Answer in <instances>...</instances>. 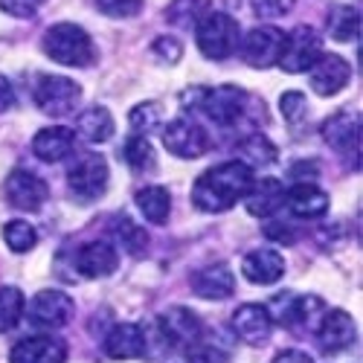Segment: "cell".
<instances>
[{
	"label": "cell",
	"mask_w": 363,
	"mask_h": 363,
	"mask_svg": "<svg viewBox=\"0 0 363 363\" xmlns=\"http://www.w3.org/2000/svg\"><path fill=\"white\" fill-rule=\"evenodd\" d=\"M354 335H357L354 320L346 311H340V308L325 311V317H323V323L317 328V337H320L325 352H343V349H349L354 343Z\"/></svg>",
	"instance_id": "obj_22"
},
{
	"label": "cell",
	"mask_w": 363,
	"mask_h": 363,
	"mask_svg": "<svg viewBox=\"0 0 363 363\" xmlns=\"http://www.w3.org/2000/svg\"><path fill=\"white\" fill-rule=\"evenodd\" d=\"M296 0H253V12L264 21H277L294 9Z\"/></svg>",
	"instance_id": "obj_37"
},
{
	"label": "cell",
	"mask_w": 363,
	"mask_h": 363,
	"mask_svg": "<svg viewBox=\"0 0 363 363\" xmlns=\"http://www.w3.org/2000/svg\"><path fill=\"white\" fill-rule=\"evenodd\" d=\"M44 52L62 67H87L96 58V47L82 26L55 23L44 35Z\"/></svg>",
	"instance_id": "obj_2"
},
{
	"label": "cell",
	"mask_w": 363,
	"mask_h": 363,
	"mask_svg": "<svg viewBox=\"0 0 363 363\" xmlns=\"http://www.w3.org/2000/svg\"><path fill=\"white\" fill-rule=\"evenodd\" d=\"M47 0H0V12L12 18H33Z\"/></svg>",
	"instance_id": "obj_39"
},
{
	"label": "cell",
	"mask_w": 363,
	"mask_h": 363,
	"mask_svg": "<svg viewBox=\"0 0 363 363\" xmlns=\"http://www.w3.org/2000/svg\"><path fill=\"white\" fill-rule=\"evenodd\" d=\"M270 363H314V360H311V354L299 352V349H285V352H279Z\"/></svg>",
	"instance_id": "obj_43"
},
{
	"label": "cell",
	"mask_w": 363,
	"mask_h": 363,
	"mask_svg": "<svg viewBox=\"0 0 363 363\" xmlns=\"http://www.w3.org/2000/svg\"><path fill=\"white\" fill-rule=\"evenodd\" d=\"M177 363H221V354H218L213 346L195 343V346H189V349L180 352Z\"/></svg>",
	"instance_id": "obj_40"
},
{
	"label": "cell",
	"mask_w": 363,
	"mask_h": 363,
	"mask_svg": "<svg viewBox=\"0 0 363 363\" xmlns=\"http://www.w3.org/2000/svg\"><path fill=\"white\" fill-rule=\"evenodd\" d=\"M123 157H125V163H128L134 172H151V169L157 166V151H155V145L148 143V137H140V134H134V137L125 140Z\"/></svg>",
	"instance_id": "obj_29"
},
{
	"label": "cell",
	"mask_w": 363,
	"mask_h": 363,
	"mask_svg": "<svg viewBox=\"0 0 363 363\" xmlns=\"http://www.w3.org/2000/svg\"><path fill=\"white\" fill-rule=\"evenodd\" d=\"M241 274H245V279H250L253 285H274L282 279L285 274V262L277 250H253L245 256V262H241Z\"/></svg>",
	"instance_id": "obj_23"
},
{
	"label": "cell",
	"mask_w": 363,
	"mask_h": 363,
	"mask_svg": "<svg viewBox=\"0 0 363 363\" xmlns=\"http://www.w3.org/2000/svg\"><path fill=\"white\" fill-rule=\"evenodd\" d=\"M195 41L203 58L224 62L238 47V23L224 12H209L195 23Z\"/></svg>",
	"instance_id": "obj_3"
},
{
	"label": "cell",
	"mask_w": 363,
	"mask_h": 363,
	"mask_svg": "<svg viewBox=\"0 0 363 363\" xmlns=\"http://www.w3.org/2000/svg\"><path fill=\"white\" fill-rule=\"evenodd\" d=\"M325 302L320 299V296H296L291 306L285 308V325H291V328H299V331H314L317 335V328H320V323H323V317H325Z\"/></svg>",
	"instance_id": "obj_24"
},
{
	"label": "cell",
	"mask_w": 363,
	"mask_h": 363,
	"mask_svg": "<svg viewBox=\"0 0 363 363\" xmlns=\"http://www.w3.org/2000/svg\"><path fill=\"white\" fill-rule=\"evenodd\" d=\"M12 102H15V90H12V84H9L6 76H0V113L9 111Z\"/></svg>",
	"instance_id": "obj_44"
},
{
	"label": "cell",
	"mask_w": 363,
	"mask_h": 363,
	"mask_svg": "<svg viewBox=\"0 0 363 363\" xmlns=\"http://www.w3.org/2000/svg\"><path fill=\"white\" fill-rule=\"evenodd\" d=\"M163 145H166V151H172L174 157L195 160V157L206 155L209 134L203 131L201 123H195V119L177 116V119H172V123H166V128H163Z\"/></svg>",
	"instance_id": "obj_7"
},
{
	"label": "cell",
	"mask_w": 363,
	"mask_h": 363,
	"mask_svg": "<svg viewBox=\"0 0 363 363\" xmlns=\"http://www.w3.org/2000/svg\"><path fill=\"white\" fill-rule=\"evenodd\" d=\"M76 134L87 143H105L113 137V116L108 108L102 105H94V108H87L79 113L76 119Z\"/></svg>",
	"instance_id": "obj_26"
},
{
	"label": "cell",
	"mask_w": 363,
	"mask_h": 363,
	"mask_svg": "<svg viewBox=\"0 0 363 363\" xmlns=\"http://www.w3.org/2000/svg\"><path fill=\"white\" fill-rule=\"evenodd\" d=\"M105 354L113 360H137L145 354V331L134 323H119L105 337Z\"/></svg>",
	"instance_id": "obj_19"
},
{
	"label": "cell",
	"mask_w": 363,
	"mask_h": 363,
	"mask_svg": "<svg viewBox=\"0 0 363 363\" xmlns=\"http://www.w3.org/2000/svg\"><path fill=\"white\" fill-rule=\"evenodd\" d=\"M209 0H174L169 9V21L172 23H198L203 15H209L213 9H206Z\"/></svg>",
	"instance_id": "obj_35"
},
{
	"label": "cell",
	"mask_w": 363,
	"mask_h": 363,
	"mask_svg": "<svg viewBox=\"0 0 363 363\" xmlns=\"http://www.w3.org/2000/svg\"><path fill=\"white\" fill-rule=\"evenodd\" d=\"M157 325H160V337L166 340V346L180 349V352L201 343V335H203V325H201L198 314L189 308H180V306L160 314Z\"/></svg>",
	"instance_id": "obj_11"
},
{
	"label": "cell",
	"mask_w": 363,
	"mask_h": 363,
	"mask_svg": "<svg viewBox=\"0 0 363 363\" xmlns=\"http://www.w3.org/2000/svg\"><path fill=\"white\" fill-rule=\"evenodd\" d=\"M82 99V87L79 82L67 76H47L35 87V105L47 116H67Z\"/></svg>",
	"instance_id": "obj_9"
},
{
	"label": "cell",
	"mask_w": 363,
	"mask_h": 363,
	"mask_svg": "<svg viewBox=\"0 0 363 363\" xmlns=\"http://www.w3.org/2000/svg\"><path fill=\"white\" fill-rule=\"evenodd\" d=\"M137 206L145 221L151 224H166L172 213V195L163 186H143L137 192Z\"/></svg>",
	"instance_id": "obj_27"
},
{
	"label": "cell",
	"mask_w": 363,
	"mask_h": 363,
	"mask_svg": "<svg viewBox=\"0 0 363 363\" xmlns=\"http://www.w3.org/2000/svg\"><path fill=\"white\" fill-rule=\"evenodd\" d=\"M70 192L79 201H96L108 189V163L102 155H84L67 172Z\"/></svg>",
	"instance_id": "obj_8"
},
{
	"label": "cell",
	"mask_w": 363,
	"mask_h": 363,
	"mask_svg": "<svg viewBox=\"0 0 363 363\" xmlns=\"http://www.w3.org/2000/svg\"><path fill=\"white\" fill-rule=\"evenodd\" d=\"M323 140L335 148V151H349V148H357L360 143V125L357 119L349 116V113H335L331 119L323 123Z\"/></svg>",
	"instance_id": "obj_25"
},
{
	"label": "cell",
	"mask_w": 363,
	"mask_h": 363,
	"mask_svg": "<svg viewBox=\"0 0 363 363\" xmlns=\"http://www.w3.org/2000/svg\"><path fill=\"white\" fill-rule=\"evenodd\" d=\"M282 44H285V29H279L274 23L253 26L245 35V41H241V58L256 70L274 67V65H279Z\"/></svg>",
	"instance_id": "obj_5"
},
{
	"label": "cell",
	"mask_w": 363,
	"mask_h": 363,
	"mask_svg": "<svg viewBox=\"0 0 363 363\" xmlns=\"http://www.w3.org/2000/svg\"><path fill=\"white\" fill-rule=\"evenodd\" d=\"M198 108L203 111L206 119H213L216 125H233L241 119L245 113V105H247V94L241 87H233V84H221V87H213V90H201L198 94Z\"/></svg>",
	"instance_id": "obj_6"
},
{
	"label": "cell",
	"mask_w": 363,
	"mask_h": 363,
	"mask_svg": "<svg viewBox=\"0 0 363 363\" xmlns=\"http://www.w3.org/2000/svg\"><path fill=\"white\" fill-rule=\"evenodd\" d=\"M67 360V346L62 337L52 335H33L9 352V363H65Z\"/></svg>",
	"instance_id": "obj_15"
},
{
	"label": "cell",
	"mask_w": 363,
	"mask_h": 363,
	"mask_svg": "<svg viewBox=\"0 0 363 363\" xmlns=\"http://www.w3.org/2000/svg\"><path fill=\"white\" fill-rule=\"evenodd\" d=\"M253 169H247L245 163L230 160L221 163L216 169L203 172L195 186H192V201L201 213H227L238 201H245V195L253 186Z\"/></svg>",
	"instance_id": "obj_1"
},
{
	"label": "cell",
	"mask_w": 363,
	"mask_h": 363,
	"mask_svg": "<svg viewBox=\"0 0 363 363\" xmlns=\"http://www.w3.org/2000/svg\"><path fill=\"white\" fill-rule=\"evenodd\" d=\"M357 29H360V15L352 6H335L328 15V35L337 38V41H352L357 38Z\"/></svg>",
	"instance_id": "obj_30"
},
{
	"label": "cell",
	"mask_w": 363,
	"mask_h": 363,
	"mask_svg": "<svg viewBox=\"0 0 363 363\" xmlns=\"http://www.w3.org/2000/svg\"><path fill=\"white\" fill-rule=\"evenodd\" d=\"M274 160H277V145L264 134H250L238 143V163H245L247 169H256V166L262 169Z\"/></svg>",
	"instance_id": "obj_28"
},
{
	"label": "cell",
	"mask_w": 363,
	"mask_h": 363,
	"mask_svg": "<svg viewBox=\"0 0 363 363\" xmlns=\"http://www.w3.org/2000/svg\"><path fill=\"white\" fill-rule=\"evenodd\" d=\"M264 235L270 241H279V245H294V238H296V233L288 224H267L264 227Z\"/></svg>",
	"instance_id": "obj_42"
},
{
	"label": "cell",
	"mask_w": 363,
	"mask_h": 363,
	"mask_svg": "<svg viewBox=\"0 0 363 363\" xmlns=\"http://www.w3.org/2000/svg\"><path fill=\"white\" fill-rule=\"evenodd\" d=\"M73 299L65 294V291H38L26 306V314H29V323H35L41 328H62L70 323L73 317Z\"/></svg>",
	"instance_id": "obj_10"
},
{
	"label": "cell",
	"mask_w": 363,
	"mask_h": 363,
	"mask_svg": "<svg viewBox=\"0 0 363 363\" xmlns=\"http://www.w3.org/2000/svg\"><path fill=\"white\" fill-rule=\"evenodd\" d=\"M285 206L296 218H323L328 213V195L311 180H299L294 189H285Z\"/></svg>",
	"instance_id": "obj_18"
},
{
	"label": "cell",
	"mask_w": 363,
	"mask_h": 363,
	"mask_svg": "<svg viewBox=\"0 0 363 363\" xmlns=\"http://www.w3.org/2000/svg\"><path fill=\"white\" fill-rule=\"evenodd\" d=\"M96 9L108 18H134L143 12V0H96Z\"/></svg>",
	"instance_id": "obj_36"
},
{
	"label": "cell",
	"mask_w": 363,
	"mask_h": 363,
	"mask_svg": "<svg viewBox=\"0 0 363 363\" xmlns=\"http://www.w3.org/2000/svg\"><path fill=\"white\" fill-rule=\"evenodd\" d=\"M151 52H155L157 62L174 65V62H180V52H184V47H180V41H177V38L163 35V38H157L155 44H151Z\"/></svg>",
	"instance_id": "obj_38"
},
{
	"label": "cell",
	"mask_w": 363,
	"mask_h": 363,
	"mask_svg": "<svg viewBox=\"0 0 363 363\" xmlns=\"http://www.w3.org/2000/svg\"><path fill=\"white\" fill-rule=\"evenodd\" d=\"M4 192H6V201L15 209H21V213H35V209L44 206V201L50 195L44 180L38 174H33V172H26V169H15L6 177Z\"/></svg>",
	"instance_id": "obj_12"
},
{
	"label": "cell",
	"mask_w": 363,
	"mask_h": 363,
	"mask_svg": "<svg viewBox=\"0 0 363 363\" xmlns=\"http://www.w3.org/2000/svg\"><path fill=\"white\" fill-rule=\"evenodd\" d=\"M23 306L26 302H23V294L18 288H12V285L0 288V335H4V331H12L21 323Z\"/></svg>",
	"instance_id": "obj_31"
},
{
	"label": "cell",
	"mask_w": 363,
	"mask_h": 363,
	"mask_svg": "<svg viewBox=\"0 0 363 363\" xmlns=\"http://www.w3.org/2000/svg\"><path fill=\"white\" fill-rule=\"evenodd\" d=\"M352 79V67L346 58L335 55V52H323L317 62L311 65L308 70V82H311V90L320 96H335L349 84Z\"/></svg>",
	"instance_id": "obj_13"
},
{
	"label": "cell",
	"mask_w": 363,
	"mask_h": 363,
	"mask_svg": "<svg viewBox=\"0 0 363 363\" xmlns=\"http://www.w3.org/2000/svg\"><path fill=\"white\" fill-rule=\"evenodd\" d=\"M192 291L201 299H227L235 291V277L227 264H206L192 274Z\"/></svg>",
	"instance_id": "obj_21"
},
{
	"label": "cell",
	"mask_w": 363,
	"mask_h": 363,
	"mask_svg": "<svg viewBox=\"0 0 363 363\" xmlns=\"http://www.w3.org/2000/svg\"><path fill=\"white\" fill-rule=\"evenodd\" d=\"M323 55V38L314 26H294L291 33H285L279 67L285 73H308L311 65Z\"/></svg>",
	"instance_id": "obj_4"
},
{
	"label": "cell",
	"mask_w": 363,
	"mask_h": 363,
	"mask_svg": "<svg viewBox=\"0 0 363 363\" xmlns=\"http://www.w3.org/2000/svg\"><path fill=\"white\" fill-rule=\"evenodd\" d=\"M279 108H282V113H285V116L291 119V123H294L296 113L306 111V96H302L299 90H288V94L282 96V102H279Z\"/></svg>",
	"instance_id": "obj_41"
},
{
	"label": "cell",
	"mask_w": 363,
	"mask_h": 363,
	"mask_svg": "<svg viewBox=\"0 0 363 363\" xmlns=\"http://www.w3.org/2000/svg\"><path fill=\"white\" fill-rule=\"evenodd\" d=\"M73 145H76V134L65 125L41 128L33 137V151H35V157L44 160V163H62L65 157L73 155Z\"/></svg>",
	"instance_id": "obj_20"
},
{
	"label": "cell",
	"mask_w": 363,
	"mask_h": 363,
	"mask_svg": "<svg viewBox=\"0 0 363 363\" xmlns=\"http://www.w3.org/2000/svg\"><path fill=\"white\" fill-rule=\"evenodd\" d=\"M128 123H131L134 134L145 137L148 131H155V128L163 123V108H160L157 102H143V105H137V108L128 113Z\"/></svg>",
	"instance_id": "obj_34"
},
{
	"label": "cell",
	"mask_w": 363,
	"mask_h": 363,
	"mask_svg": "<svg viewBox=\"0 0 363 363\" xmlns=\"http://www.w3.org/2000/svg\"><path fill=\"white\" fill-rule=\"evenodd\" d=\"M113 235H116V241L123 245L131 256H140V253H145V247H148V235H145V230L140 227V224H134L131 218H116L113 221Z\"/></svg>",
	"instance_id": "obj_32"
},
{
	"label": "cell",
	"mask_w": 363,
	"mask_h": 363,
	"mask_svg": "<svg viewBox=\"0 0 363 363\" xmlns=\"http://www.w3.org/2000/svg\"><path fill=\"white\" fill-rule=\"evenodd\" d=\"M119 267V253L111 241H87L76 253V270L87 279L111 277Z\"/></svg>",
	"instance_id": "obj_16"
},
{
	"label": "cell",
	"mask_w": 363,
	"mask_h": 363,
	"mask_svg": "<svg viewBox=\"0 0 363 363\" xmlns=\"http://www.w3.org/2000/svg\"><path fill=\"white\" fill-rule=\"evenodd\" d=\"M245 206H247V213L256 216V218L277 216L279 209L285 206V186H282V180H277V177L253 180L250 192L245 195Z\"/></svg>",
	"instance_id": "obj_17"
},
{
	"label": "cell",
	"mask_w": 363,
	"mask_h": 363,
	"mask_svg": "<svg viewBox=\"0 0 363 363\" xmlns=\"http://www.w3.org/2000/svg\"><path fill=\"white\" fill-rule=\"evenodd\" d=\"M233 328L247 346H262V343H267L270 331H274V317H270V311L264 306H259V302H245V306H238L233 314Z\"/></svg>",
	"instance_id": "obj_14"
},
{
	"label": "cell",
	"mask_w": 363,
	"mask_h": 363,
	"mask_svg": "<svg viewBox=\"0 0 363 363\" xmlns=\"http://www.w3.org/2000/svg\"><path fill=\"white\" fill-rule=\"evenodd\" d=\"M4 241L9 245V250L12 253H29L35 245H38V233H35V227L29 224V221H9L6 227H4Z\"/></svg>",
	"instance_id": "obj_33"
}]
</instances>
